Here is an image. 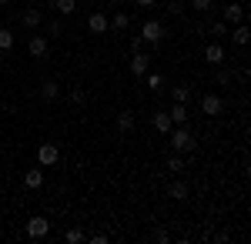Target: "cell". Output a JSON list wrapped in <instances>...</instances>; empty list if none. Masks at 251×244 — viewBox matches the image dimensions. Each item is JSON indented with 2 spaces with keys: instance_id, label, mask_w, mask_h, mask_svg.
<instances>
[{
  "instance_id": "obj_11",
  "label": "cell",
  "mask_w": 251,
  "mask_h": 244,
  "mask_svg": "<svg viewBox=\"0 0 251 244\" xmlns=\"http://www.w3.org/2000/svg\"><path fill=\"white\" fill-rule=\"evenodd\" d=\"M204 60L214 64V67H221V64H225V47H221V44H208V47H204Z\"/></svg>"
},
{
  "instance_id": "obj_29",
  "label": "cell",
  "mask_w": 251,
  "mask_h": 244,
  "mask_svg": "<svg viewBox=\"0 0 251 244\" xmlns=\"http://www.w3.org/2000/svg\"><path fill=\"white\" fill-rule=\"evenodd\" d=\"M151 238H154L157 244H168V241H171V234H168V231H161V227H157V231L151 234Z\"/></svg>"
},
{
  "instance_id": "obj_16",
  "label": "cell",
  "mask_w": 251,
  "mask_h": 244,
  "mask_svg": "<svg viewBox=\"0 0 251 244\" xmlns=\"http://www.w3.org/2000/svg\"><path fill=\"white\" fill-rule=\"evenodd\" d=\"M168 117H171V124H188V104H174Z\"/></svg>"
},
{
  "instance_id": "obj_3",
  "label": "cell",
  "mask_w": 251,
  "mask_h": 244,
  "mask_svg": "<svg viewBox=\"0 0 251 244\" xmlns=\"http://www.w3.org/2000/svg\"><path fill=\"white\" fill-rule=\"evenodd\" d=\"M47 234H50V221H47L44 214H34V218L27 221V238L40 241V238H47Z\"/></svg>"
},
{
  "instance_id": "obj_22",
  "label": "cell",
  "mask_w": 251,
  "mask_h": 244,
  "mask_svg": "<svg viewBox=\"0 0 251 244\" xmlns=\"http://www.w3.org/2000/svg\"><path fill=\"white\" fill-rule=\"evenodd\" d=\"M171 197L174 201H188V184H184V181H174L171 184Z\"/></svg>"
},
{
  "instance_id": "obj_15",
  "label": "cell",
  "mask_w": 251,
  "mask_h": 244,
  "mask_svg": "<svg viewBox=\"0 0 251 244\" xmlns=\"http://www.w3.org/2000/svg\"><path fill=\"white\" fill-rule=\"evenodd\" d=\"M40 97H44V100H57L60 97L57 80H44V84H40Z\"/></svg>"
},
{
  "instance_id": "obj_28",
  "label": "cell",
  "mask_w": 251,
  "mask_h": 244,
  "mask_svg": "<svg viewBox=\"0 0 251 244\" xmlns=\"http://www.w3.org/2000/svg\"><path fill=\"white\" fill-rule=\"evenodd\" d=\"M214 80H218L221 87H228V84H231V74H228V71H218V74H214Z\"/></svg>"
},
{
  "instance_id": "obj_26",
  "label": "cell",
  "mask_w": 251,
  "mask_h": 244,
  "mask_svg": "<svg viewBox=\"0 0 251 244\" xmlns=\"http://www.w3.org/2000/svg\"><path fill=\"white\" fill-rule=\"evenodd\" d=\"M191 7L198 14H208V10H211V0H191Z\"/></svg>"
},
{
  "instance_id": "obj_24",
  "label": "cell",
  "mask_w": 251,
  "mask_h": 244,
  "mask_svg": "<svg viewBox=\"0 0 251 244\" xmlns=\"http://www.w3.org/2000/svg\"><path fill=\"white\" fill-rule=\"evenodd\" d=\"M10 47H14V30L0 27V50H10Z\"/></svg>"
},
{
  "instance_id": "obj_20",
  "label": "cell",
  "mask_w": 251,
  "mask_h": 244,
  "mask_svg": "<svg viewBox=\"0 0 251 244\" xmlns=\"http://www.w3.org/2000/svg\"><path fill=\"white\" fill-rule=\"evenodd\" d=\"M107 24H111L114 30H127V27H131V17H127V14H114V17H107Z\"/></svg>"
},
{
  "instance_id": "obj_1",
  "label": "cell",
  "mask_w": 251,
  "mask_h": 244,
  "mask_svg": "<svg viewBox=\"0 0 251 244\" xmlns=\"http://www.w3.org/2000/svg\"><path fill=\"white\" fill-rule=\"evenodd\" d=\"M171 147H174V154H184V150H194V134L184 127V124H174L171 131Z\"/></svg>"
},
{
  "instance_id": "obj_21",
  "label": "cell",
  "mask_w": 251,
  "mask_h": 244,
  "mask_svg": "<svg viewBox=\"0 0 251 244\" xmlns=\"http://www.w3.org/2000/svg\"><path fill=\"white\" fill-rule=\"evenodd\" d=\"M171 97H174V104H188V100H191V91H188L184 84H177L171 91Z\"/></svg>"
},
{
  "instance_id": "obj_25",
  "label": "cell",
  "mask_w": 251,
  "mask_h": 244,
  "mask_svg": "<svg viewBox=\"0 0 251 244\" xmlns=\"http://www.w3.org/2000/svg\"><path fill=\"white\" fill-rule=\"evenodd\" d=\"M168 171H171V174H181V171H184V161H181V154H171V157H168Z\"/></svg>"
},
{
  "instance_id": "obj_10",
  "label": "cell",
  "mask_w": 251,
  "mask_h": 244,
  "mask_svg": "<svg viewBox=\"0 0 251 244\" xmlns=\"http://www.w3.org/2000/svg\"><path fill=\"white\" fill-rule=\"evenodd\" d=\"M221 17H225V24H245V7L241 3H228Z\"/></svg>"
},
{
  "instance_id": "obj_13",
  "label": "cell",
  "mask_w": 251,
  "mask_h": 244,
  "mask_svg": "<svg viewBox=\"0 0 251 244\" xmlns=\"http://www.w3.org/2000/svg\"><path fill=\"white\" fill-rule=\"evenodd\" d=\"M231 40L238 44V47H245L251 40V30H248V24H234V30H231Z\"/></svg>"
},
{
  "instance_id": "obj_23",
  "label": "cell",
  "mask_w": 251,
  "mask_h": 244,
  "mask_svg": "<svg viewBox=\"0 0 251 244\" xmlns=\"http://www.w3.org/2000/svg\"><path fill=\"white\" fill-rule=\"evenodd\" d=\"M50 3L57 14H74V7H77V0H50Z\"/></svg>"
},
{
  "instance_id": "obj_9",
  "label": "cell",
  "mask_w": 251,
  "mask_h": 244,
  "mask_svg": "<svg viewBox=\"0 0 251 244\" xmlns=\"http://www.w3.org/2000/svg\"><path fill=\"white\" fill-rule=\"evenodd\" d=\"M20 24H24V27H30V30H37L40 24H44V14H40L37 7H27V10L20 14Z\"/></svg>"
},
{
  "instance_id": "obj_33",
  "label": "cell",
  "mask_w": 251,
  "mask_h": 244,
  "mask_svg": "<svg viewBox=\"0 0 251 244\" xmlns=\"http://www.w3.org/2000/svg\"><path fill=\"white\" fill-rule=\"evenodd\" d=\"M141 47H144V40H141V34H137V37L131 40V50H134V54H137V50H141Z\"/></svg>"
},
{
  "instance_id": "obj_6",
  "label": "cell",
  "mask_w": 251,
  "mask_h": 244,
  "mask_svg": "<svg viewBox=\"0 0 251 244\" xmlns=\"http://www.w3.org/2000/svg\"><path fill=\"white\" fill-rule=\"evenodd\" d=\"M148 71H151V57L144 54V50H137V54L131 57V74H134V77H144Z\"/></svg>"
},
{
  "instance_id": "obj_7",
  "label": "cell",
  "mask_w": 251,
  "mask_h": 244,
  "mask_svg": "<svg viewBox=\"0 0 251 244\" xmlns=\"http://www.w3.org/2000/svg\"><path fill=\"white\" fill-rule=\"evenodd\" d=\"M87 30H91V34H97V37H100V34H107V30H111L107 14H91V17H87Z\"/></svg>"
},
{
  "instance_id": "obj_8",
  "label": "cell",
  "mask_w": 251,
  "mask_h": 244,
  "mask_svg": "<svg viewBox=\"0 0 251 244\" xmlns=\"http://www.w3.org/2000/svg\"><path fill=\"white\" fill-rule=\"evenodd\" d=\"M27 50H30V57H47V50H50V44H47V37H40V34H34V37L27 40Z\"/></svg>"
},
{
  "instance_id": "obj_31",
  "label": "cell",
  "mask_w": 251,
  "mask_h": 244,
  "mask_svg": "<svg viewBox=\"0 0 251 244\" xmlns=\"http://www.w3.org/2000/svg\"><path fill=\"white\" fill-rule=\"evenodd\" d=\"M60 30H64V24H60V20H50V27H47V34H50V37H57Z\"/></svg>"
},
{
  "instance_id": "obj_27",
  "label": "cell",
  "mask_w": 251,
  "mask_h": 244,
  "mask_svg": "<svg viewBox=\"0 0 251 244\" xmlns=\"http://www.w3.org/2000/svg\"><path fill=\"white\" fill-rule=\"evenodd\" d=\"M211 34H214V37H225V34H228V24H225V20L211 24Z\"/></svg>"
},
{
  "instance_id": "obj_19",
  "label": "cell",
  "mask_w": 251,
  "mask_h": 244,
  "mask_svg": "<svg viewBox=\"0 0 251 244\" xmlns=\"http://www.w3.org/2000/svg\"><path fill=\"white\" fill-rule=\"evenodd\" d=\"M64 241L67 244H80V241H87V234H84L80 227H67V231H64Z\"/></svg>"
},
{
  "instance_id": "obj_18",
  "label": "cell",
  "mask_w": 251,
  "mask_h": 244,
  "mask_svg": "<svg viewBox=\"0 0 251 244\" xmlns=\"http://www.w3.org/2000/svg\"><path fill=\"white\" fill-rule=\"evenodd\" d=\"M171 127H174V124H171V117H168V111H157L154 114V131L157 134H168Z\"/></svg>"
},
{
  "instance_id": "obj_36",
  "label": "cell",
  "mask_w": 251,
  "mask_h": 244,
  "mask_svg": "<svg viewBox=\"0 0 251 244\" xmlns=\"http://www.w3.org/2000/svg\"><path fill=\"white\" fill-rule=\"evenodd\" d=\"M7 3H10V0H0V7H7Z\"/></svg>"
},
{
  "instance_id": "obj_2",
  "label": "cell",
  "mask_w": 251,
  "mask_h": 244,
  "mask_svg": "<svg viewBox=\"0 0 251 244\" xmlns=\"http://www.w3.org/2000/svg\"><path fill=\"white\" fill-rule=\"evenodd\" d=\"M141 40H148L151 47H157V44L164 40V24H161V20H144V27H141Z\"/></svg>"
},
{
  "instance_id": "obj_30",
  "label": "cell",
  "mask_w": 251,
  "mask_h": 244,
  "mask_svg": "<svg viewBox=\"0 0 251 244\" xmlns=\"http://www.w3.org/2000/svg\"><path fill=\"white\" fill-rule=\"evenodd\" d=\"M84 100H87V97H84V91H71V104H74V107H80Z\"/></svg>"
},
{
  "instance_id": "obj_5",
  "label": "cell",
  "mask_w": 251,
  "mask_h": 244,
  "mask_svg": "<svg viewBox=\"0 0 251 244\" xmlns=\"http://www.w3.org/2000/svg\"><path fill=\"white\" fill-rule=\"evenodd\" d=\"M201 111L208 114V117H218V114L225 111V100H221L218 94H204L201 97Z\"/></svg>"
},
{
  "instance_id": "obj_12",
  "label": "cell",
  "mask_w": 251,
  "mask_h": 244,
  "mask_svg": "<svg viewBox=\"0 0 251 244\" xmlns=\"http://www.w3.org/2000/svg\"><path fill=\"white\" fill-rule=\"evenodd\" d=\"M24 184L34 191V188H40L44 184V168H30V171H24Z\"/></svg>"
},
{
  "instance_id": "obj_32",
  "label": "cell",
  "mask_w": 251,
  "mask_h": 244,
  "mask_svg": "<svg viewBox=\"0 0 251 244\" xmlns=\"http://www.w3.org/2000/svg\"><path fill=\"white\" fill-rule=\"evenodd\" d=\"M168 14H174V17L181 14V0H171V3H168Z\"/></svg>"
},
{
  "instance_id": "obj_38",
  "label": "cell",
  "mask_w": 251,
  "mask_h": 244,
  "mask_svg": "<svg viewBox=\"0 0 251 244\" xmlns=\"http://www.w3.org/2000/svg\"><path fill=\"white\" fill-rule=\"evenodd\" d=\"M40 3H47V0H40Z\"/></svg>"
},
{
  "instance_id": "obj_35",
  "label": "cell",
  "mask_w": 251,
  "mask_h": 244,
  "mask_svg": "<svg viewBox=\"0 0 251 244\" xmlns=\"http://www.w3.org/2000/svg\"><path fill=\"white\" fill-rule=\"evenodd\" d=\"M134 3H137V7H154L157 0H134Z\"/></svg>"
},
{
  "instance_id": "obj_4",
  "label": "cell",
  "mask_w": 251,
  "mask_h": 244,
  "mask_svg": "<svg viewBox=\"0 0 251 244\" xmlns=\"http://www.w3.org/2000/svg\"><path fill=\"white\" fill-rule=\"evenodd\" d=\"M60 161V147L57 144H40L37 147V164L40 168H54Z\"/></svg>"
},
{
  "instance_id": "obj_14",
  "label": "cell",
  "mask_w": 251,
  "mask_h": 244,
  "mask_svg": "<svg viewBox=\"0 0 251 244\" xmlns=\"http://www.w3.org/2000/svg\"><path fill=\"white\" fill-rule=\"evenodd\" d=\"M144 80H148V91H151V94L164 91V74H157V71H148V74H144Z\"/></svg>"
},
{
  "instance_id": "obj_34",
  "label": "cell",
  "mask_w": 251,
  "mask_h": 244,
  "mask_svg": "<svg viewBox=\"0 0 251 244\" xmlns=\"http://www.w3.org/2000/svg\"><path fill=\"white\" fill-rule=\"evenodd\" d=\"M91 244H107V234H91Z\"/></svg>"
},
{
  "instance_id": "obj_17",
  "label": "cell",
  "mask_w": 251,
  "mask_h": 244,
  "mask_svg": "<svg viewBox=\"0 0 251 244\" xmlns=\"http://www.w3.org/2000/svg\"><path fill=\"white\" fill-rule=\"evenodd\" d=\"M117 131H121V134L134 131V114H131V111H121V114H117Z\"/></svg>"
},
{
  "instance_id": "obj_37",
  "label": "cell",
  "mask_w": 251,
  "mask_h": 244,
  "mask_svg": "<svg viewBox=\"0 0 251 244\" xmlns=\"http://www.w3.org/2000/svg\"><path fill=\"white\" fill-rule=\"evenodd\" d=\"M97 3H114V0H97Z\"/></svg>"
}]
</instances>
